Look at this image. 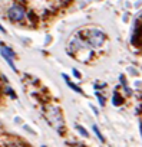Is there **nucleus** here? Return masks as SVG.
<instances>
[{
    "label": "nucleus",
    "mask_w": 142,
    "mask_h": 147,
    "mask_svg": "<svg viewBox=\"0 0 142 147\" xmlns=\"http://www.w3.org/2000/svg\"><path fill=\"white\" fill-rule=\"evenodd\" d=\"M47 120H49V123H50L53 127H56L57 130L63 125V118H62V114H60V111H59L57 108H55V107H50V108H49V113H47Z\"/></svg>",
    "instance_id": "1"
},
{
    "label": "nucleus",
    "mask_w": 142,
    "mask_h": 147,
    "mask_svg": "<svg viewBox=\"0 0 142 147\" xmlns=\"http://www.w3.org/2000/svg\"><path fill=\"white\" fill-rule=\"evenodd\" d=\"M105 40V35L101 30H91V33L88 35V42L89 45H92L93 48H98L103 43Z\"/></svg>",
    "instance_id": "2"
},
{
    "label": "nucleus",
    "mask_w": 142,
    "mask_h": 147,
    "mask_svg": "<svg viewBox=\"0 0 142 147\" xmlns=\"http://www.w3.org/2000/svg\"><path fill=\"white\" fill-rule=\"evenodd\" d=\"M9 18H10L12 20H15V22L23 20V19H25V10H23V7H20V6H13V7L9 10Z\"/></svg>",
    "instance_id": "3"
},
{
    "label": "nucleus",
    "mask_w": 142,
    "mask_h": 147,
    "mask_svg": "<svg viewBox=\"0 0 142 147\" xmlns=\"http://www.w3.org/2000/svg\"><path fill=\"white\" fill-rule=\"evenodd\" d=\"M2 55H3V58L9 62V65L12 66V69H13V71H17V69H16V66H15V62H13V56H15V53H13L10 49H7V48L2 46Z\"/></svg>",
    "instance_id": "4"
},
{
    "label": "nucleus",
    "mask_w": 142,
    "mask_h": 147,
    "mask_svg": "<svg viewBox=\"0 0 142 147\" xmlns=\"http://www.w3.org/2000/svg\"><path fill=\"white\" fill-rule=\"evenodd\" d=\"M63 78H65V81H66V84H67V85H69L70 88H72L73 91H76V92H82V90H81L79 87H76V85H75V84L72 82V81H70V80H69V78L66 77V75H63Z\"/></svg>",
    "instance_id": "5"
},
{
    "label": "nucleus",
    "mask_w": 142,
    "mask_h": 147,
    "mask_svg": "<svg viewBox=\"0 0 142 147\" xmlns=\"http://www.w3.org/2000/svg\"><path fill=\"white\" fill-rule=\"evenodd\" d=\"M112 102H113L115 105H119V104L122 102V98L119 97V94H118V92H115V95H113V101H112Z\"/></svg>",
    "instance_id": "6"
},
{
    "label": "nucleus",
    "mask_w": 142,
    "mask_h": 147,
    "mask_svg": "<svg viewBox=\"0 0 142 147\" xmlns=\"http://www.w3.org/2000/svg\"><path fill=\"white\" fill-rule=\"evenodd\" d=\"M93 131H95V134L98 136V138H99L101 141H105V138H103V136L101 134V131L98 130V127H96V125H93Z\"/></svg>",
    "instance_id": "7"
},
{
    "label": "nucleus",
    "mask_w": 142,
    "mask_h": 147,
    "mask_svg": "<svg viewBox=\"0 0 142 147\" xmlns=\"http://www.w3.org/2000/svg\"><path fill=\"white\" fill-rule=\"evenodd\" d=\"M76 130H79L81 133H82V136H85V137H88V131L82 127V125H76Z\"/></svg>",
    "instance_id": "8"
},
{
    "label": "nucleus",
    "mask_w": 142,
    "mask_h": 147,
    "mask_svg": "<svg viewBox=\"0 0 142 147\" xmlns=\"http://www.w3.org/2000/svg\"><path fill=\"white\" fill-rule=\"evenodd\" d=\"M73 74H75V77H78V78L81 77V74H79V72H78L76 69H73Z\"/></svg>",
    "instance_id": "9"
},
{
    "label": "nucleus",
    "mask_w": 142,
    "mask_h": 147,
    "mask_svg": "<svg viewBox=\"0 0 142 147\" xmlns=\"http://www.w3.org/2000/svg\"><path fill=\"white\" fill-rule=\"evenodd\" d=\"M7 147H23V146H19V144H9Z\"/></svg>",
    "instance_id": "10"
},
{
    "label": "nucleus",
    "mask_w": 142,
    "mask_h": 147,
    "mask_svg": "<svg viewBox=\"0 0 142 147\" xmlns=\"http://www.w3.org/2000/svg\"><path fill=\"white\" fill-rule=\"evenodd\" d=\"M0 30H2V32H5V33H6V29H5V28H3L2 25H0Z\"/></svg>",
    "instance_id": "11"
},
{
    "label": "nucleus",
    "mask_w": 142,
    "mask_h": 147,
    "mask_svg": "<svg viewBox=\"0 0 142 147\" xmlns=\"http://www.w3.org/2000/svg\"><path fill=\"white\" fill-rule=\"evenodd\" d=\"M42 147H46V146H42Z\"/></svg>",
    "instance_id": "12"
}]
</instances>
